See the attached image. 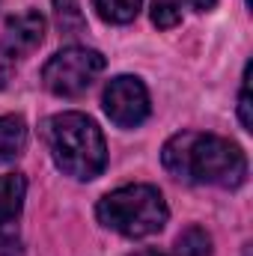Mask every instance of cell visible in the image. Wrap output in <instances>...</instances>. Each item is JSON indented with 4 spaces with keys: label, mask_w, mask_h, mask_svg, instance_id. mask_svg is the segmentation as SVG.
<instances>
[{
    "label": "cell",
    "mask_w": 253,
    "mask_h": 256,
    "mask_svg": "<svg viewBox=\"0 0 253 256\" xmlns=\"http://www.w3.org/2000/svg\"><path fill=\"white\" fill-rule=\"evenodd\" d=\"M54 12H57V24H60V30L66 36L84 33L86 21H84V12H80L78 0H54Z\"/></svg>",
    "instance_id": "11"
},
{
    "label": "cell",
    "mask_w": 253,
    "mask_h": 256,
    "mask_svg": "<svg viewBox=\"0 0 253 256\" xmlns=\"http://www.w3.org/2000/svg\"><path fill=\"white\" fill-rule=\"evenodd\" d=\"M45 143L66 176L90 182L108 164L104 134L86 114H57L45 122Z\"/></svg>",
    "instance_id": "2"
},
{
    "label": "cell",
    "mask_w": 253,
    "mask_h": 256,
    "mask_svg": "<svg viewBox=\"0 0 253 256\" xmlns=\"http://www.w3.org/2000/svg\"><path fill=\"white\" fill-rule=\"evenodd\" d=\"M164 170L190 185H218V188H238L248 179V158L244 152L218 134L182 131L164 143L161 152Z\"/></svg>",
    "instance_id": "1"
},
{
    "label": "cell",
    "mask_w": 253,
    "mask_h": 256,
    "mask_svg": "<svg viewBox=\"0 0 253 256\" xmlns=\"http://www.w3.org/2000/svg\"><path fill=\"white\" fill-rule=\"evenodd\" d=\"M96 214L108 230H114L126 238H146V236L164 230L170 212H167V202L158 188L126 185V188H116L108 196H102L96 206Z\"/></svg>",
    "instance_id": "3"
},
{
    "label": "cell",
    "mask_w": 253,
    "mask_h": 256,
    "mask_svg": "<svg viewBox=\"0 0 253 256\" xmlns=\"http://www.w3.org/2000/svg\"><path fill=\"white\" fill-rule=\"evenodd\" d=\"M12 68H15V60L6 54V48L0 45V90L9 84V78H12Z\"/></svg>",
    "instance_id": "14"
},
{
    "label": "cell",
    "mask_w": 253,
    "mask_h": 256,
    "mask_svg": "<svg viewBox=\"0 0 253 256\" xmlns=\"http://www.w3.org/2000/svg\"><path fill=\"white\" fill-rule=\"evenodd\" d=\"M27 143V126L21 116H0V164L21 155Z\"/></svg>",
    "instance_id": "8"
},
{
    "label": "cell",
    "mask_w": 253,
    "mask_h": 256,
    "mask_svg": "<svg viewBox=\"0 0 253 256\" xmlns=\"http://www.w3.org/2000/svg\"><path fill=\"white\" fill-rule=\"evenodd\" d=\"M176 256H212V236L202 226H188L179 238H176Z\"/></svg>",
    "instance_id": "10"
},
{
    "label": "cell",
    "mask_w": 253,
    "mask_h": 256,
    "mask_svg": "<svg viewBox=\"0 0 253 256\" xmlns=\"http://www.w3.org/2000/svg\"><path fill=\"white\" fill-rule=\"evenodd\" d=\"M238 116L244 131H253V120H250V66L244 68V84H242V96H238Z\"/></svg>",
    "instance_id": "13"
},
{
    "label": "cell",
    "mask_w": 253,
    "mask_h": 256,
    "mask_svg": "<svg viewBox=\"0 0 253 256\" xmlns=\"http://www.w3.org/2000/svg\"><path fill=\"white\" fill-rule=\"evenodd\" d=\"M131 256H164V254L155 250V248H146V250H137V254H131Z\"/></svg>",
    "instance_id": "16"
},
{
    "label": "cell",
    "mask_w": 253,
    "mask_h": 256,
    "mask_svg": "<svg viewBox=\"0 0 253 256\" xmlns=\"http://www.w3.org/2000/svg\"><path fill=\"white\" fill-rule=\"evenodd\" d=\"M92 6L108 24H128L140 12V0H92Z\"/></svg>",
    "instance_id": "9"
},
{
    "label": "cell",
    "mask_w": 253,
    "mask_h": 256,
    "mask_svg": "<svg viewBox=\"0 0 253 256\" xmlns=\"http://www.w3.org/2000/svg\"><path fill=\"white\" fill-rule=\"evenodd\" d=\"M45 18L36 12V9H27V12H18L6 21V36H3V48L12 60L18 57H27L33 54L42 39H45Z\"/></svg>",
    "instance_id": "6"
},
{
    "label": "cell",
    "mask_w": 253,
    "mask_h": 256,
    "mask_svg": "<svg viewBox=\"0 0 253 256\" xmlns=\"http://www.w3.org/2000/svg\"><path fill=\"white\" fill-rule=\"evenodd\" d=\"M176 3H188L190 9H196V12H206V9H212L218 0H176Z\"/></svg>",
    "instance_id": "15"
},
{
    "label": "cell",
    "mask_w": 253,
    "mask_h": 256,
    "mask_svg": "<svg viewBox=\"0 0 253 256\" xmlns=\"http://www.w3.org/2000/svg\"><path fill=\"white\" fill-rule=\"evenodd\" d=\"M104 114L120 128H134L149 116V92L140 78L120 74L104 86Z\"/></svg>",
    "instance_id": "5"
},
{
    "label": "cell",
    "mask_w": 253,
    "mask_h": 256,
    "mask_svg": "<svg viewBox=\"0 0 253 256\" xmlns=\"http://www.w3.org/2000/svg\"><path fill=\"white\" fill-rule=\"evenodd\" d=\"M102 72H104V57L98 51L72 45V48L57 51L45 63L42 84L48 92H54L60 98H74V96H84Z\"/></svg>",
    "instance_id": "4"
},
{
    "label": "cell",
    "mask_w": 253,
    "mask_h": 256,
    "mask_svg": "<svg viewBox=\"0 0 253 256\" xmlns=\"http://www.w3.org/2000/svg\"><path fill=\"white\" fill-rule=\"evenodd\" d=\"M24 194H27V182L18 173H6L0 176V226L12 224L21 214L24 206Z\"/></svg>",
    "instance_id": "7"
},
{
    "label": "cell",
    "mask_w": 253,
    "mask_h": 256,
    "mask_svg": "<svg viewBox=\"0 0 253 256\" xmlns=\"http://www.w3.org/2000/svg\"><path fill=\"white\" fill-rule=\"evenodd\" d=\"M179 21H182V9H179L176 0H155V6H152V24H155V27L170 30V27H176Z\"/></svg>",
    "instance_id": "12"
}]
</instances>
